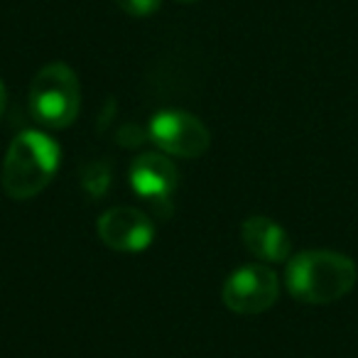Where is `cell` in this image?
<instances>
[{"label": "cell", "instance_id": "6da1fadb", "mask_svg": "<svg viewBox=\"0 0 358 358\" xmlns=\"http://www.w3.org/2000/svg\"><path fill=\"white\" fill-rule=\"evenodd\" d=\"M289 294L307 304H331L346 297L356 285V265L334 250H304L285 268Z\"/></svg>", "mask_w": 358, "mask_h": 358}, {"label": "cell", "instance_id": "7a4b0ae2", "mask_svg": "<svg viewBox=\"0 0 358 358\" xmlns=\"http://www.w3.org/2000/svg\"><path fill=\"white\" fill-rule=\"evenodd\" d=\"M62 150L47 133L22 130L10 143L3 162V189L10 199L37 196L59 169Z\"/></svg>", "mask_w": 358, "mask_h": 358}, {"label": "cell", "instance_id": "3957f363", "mask_svg": "<svg viewBox=\"0 0 358 358\" xmlns=\"http://www.w3.org/2000/svg\"><path fill=\"white\" fill-rule=\"evenodd\" d=\"M81 89L74 69L64 62L42 66L30 86V110L45 128H69L79 115Z\"/></svg>", "mask_w": 358, "mask_h": 358}, {"label": "cell", "instance_id": "277c9868", "mask_svg": "<svg viewBox=\"0 0 358 358\" xmlns=\"http://www.w3.org/2000/svg\"><path fill=\"white\" fill-rule=\"evenodd\" d=\"M150 140L162 152L194 159L209 150V128L187 110H159L150 118Z\"/></svg>", "mask_w": 358, "mask_h": 358}, {"label": "cell", "instance_id": "5b68a950", "mask_svg": "<svg viewBox=\"0 0 358 358\" xmlns=\"http://www.w3.org/2000/svg\"><path fill=\"white\" fill-rule=\"evenodd\" d=\"M278 294L280 280L268 265H243V268L234 270L221 289L226 307L243 317L263 314L265 309L278 302Z\"/></svg>", "mask_w": 358, "mask_h": 358}, {"label": "cell", "instance_id": "8992f818", "mask_svg": "<svg viewBox=\"0 0 358 358\" xmlns=\"http://www.w3.org/2000/svg\"><path fill=\"white\" fill-rule=\"evenodd\" d=\"M99 238L108 248L120 253H140L155 238V226L140 209L133 206H113L99 219Z\"/></svg>", "mask_w": 358, "mask_h": 358}, {"label": "cell", "instance_id": "52a82bcc", "mask_svg": "<svg viewBox=\"0 0 358 358\" xmlns=\"http://www.w3.org/2000/svg\"><path fill=\"white\" fill-rule=\"evenodd\" d=\"M130 187L140 199L150 204H167L177 189L179 172L172 159H167L159 152H145L133 159L130 164Z\"/></svg>", "mask_w": 358, "mask_h": 358}, {"label": "cell", "instance_id": "ba28073f", "mask_svg": "<svg viewBox=\"0 0 358 358\" xmlns=\"http://www.w3.org/2000/svg\"><path fill=\"white\" fill-rule=\"evenodd\" d=\"M241 238L250 255L263 263H285L292 253L287 231L268 216H250L241 226Z\"/></svg>", "mask_w": 358, "mask_h": 358}, {"label": "cell", "instance_id": "9c48e42d", "mask_svg": "<svg viewBox=\"0 0 358 358\" xmlns=\"http://www.w3.org/2000/svg\"><path fill=\"white\" fill-rule=\"evenodd\" d=\"M115 6L133 17H145L152 15L155 10H159L162 0H115Z\"/></svg>", "mask_w": 358, "mask_h": 358}, {"label": "cell", "instance_id": "30bf717a", "mask_svg": "<svg viewBox=\"0 0 358 358\" xmlns=\"http://www.w3.org/2000/svg\"><path fill=\"white\" fill-rule=\"evenodd\" d=\"M6 106H8V91H6V86H3V81H0V118L6 113Z\"/></svg>", "mask_w": 358, "mask_h": 358}, {"label": "cell", "instance_id": "8fae6325", "mask_svg": "<svg viewBox=\"0 0 358 358\" xmlns=\"http://www.w3.org/2000/svg\"><path fill=\"white\" fill-rule=\"evenodd\" d=\"M179 3H194V0H179Z\"/></svg>", "mask_w": 358, "mask_h": 358}]
</instances>
